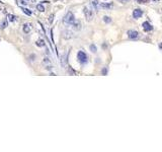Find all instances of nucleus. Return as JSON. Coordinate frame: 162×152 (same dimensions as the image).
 Returning a JSON list of instances; mask_svg holds the SVG:
<instances>
[{"mask_svg": "<svg viewBox=\"0 0 162 152\" xmlns=\"http://www.w3.org/2000/svg\"><path fill=\"white\" fill-rule=\"evenodd\" d=\"M100 7L105 8V9H111V8H113V3L112 2L111 3H101Z\"/></svg>", "mask_w": 162, "mask_h": 152, "instance_id": "9", "label": "nucleus"}, {"mask_svg": "<svg viewBox=\"0 0 162 152\" xmlns=\"http://www.w3.org/2000/svg\"><path fill=\"white\" fill-rule=\"evenodd\" d=\"M152 1H154V2H159V0H152Z\"/></svg>", "mask_w": 162, "mask_h": 152, "instance_id": "23", "label": "nucleus"}, {"mask_svg": "<svg viewBox=\"0 0 162 152\" xmlns=\"http://www.w3.org/2000/svg\"><path fill=\"white\" fill-rule=\"evenodd\" d=\"M72 29L74 31H80L81 30V22L78 20H75L72 24Z\"/></svg>", "mask_w": 162, "mask_h": 152, "instance_id": "7", "label": "nucleus"}, {"mask_svg": "<svg viewBox=\"0 0 162 152\" xmlns=\"http://www.w3.org/2000/svg\"><path fill=\"white\" fill-rule=\"evenodd\" d=\"M91 3H92V5L94 6V8L97 9V7H98V2H97V0H91Z\"/></svg>", "mask_w": 162, "mask_h": 152, "instance_id": "15", "label": "nucleus"}, {"mask_svg": "<svg viewBox=\"0 0 162 152\" xmlns=\"http://www.w3.org/2000/svg\"><path fill=\"white\" fill-rule=\"evenodd\" d=\"M136 1L138 2V3H141V4H143V3H148L150 0H136Z\"/></svg>", "mask_w": 162, "mask_h": 152, "instance_id": "17", "label": "nucleus"}, {"mask_svg": "<svg viewBox=\"0 0 162 152\" xmlns=\"http://www.w3.org/2000/svg\"><path fill=\"white\" fill-rule=\"evenodd\" d=\"M63 37L65 39H70V38H72V33L69 31H65V32H63Z\"/></svg>", "mask_w": 162, "mask_h": 152, "instance_id": "11", "label": "nucleus"}, {"mask_svg": "<svg viewBox=\"0 0 162 152\" xmlns=\"http://www.w3.org/2000/svg\"><path fill=\"white\" fill-rule=\"evenodd\" d=\"M77 58H78L80 63H82V64L87 62V55H86L83 51H79L78 54H77Z\"/></svg>", "mask_w": 162, "mask_h": 152, "instance_id": "3", "label": "nucleus"}, {"mask_svg": "<svg viewBox=\"0 0 162 152\" xmlns=\"http://www.w3.org/2000/svg\"><path fill=\"white\" fill-rule=\"evenodd\" d=\"M74 21H75V16L71 11L67 12V14L64 16V18H63V22L67 24H72Z\"/></svg>", "mask_w": 162, "mask_h": 152, "instance_id": "1", "label": "nucleus"}, {"mask_svg": "<svg viewBox=\"0 0 162 152\" xmlns=\"http://www.w3.org/2000/svg\"><path fill=\"white\" fill-rule=\"evenodd\" d=\"M128 37H129L130 39H132V40H135V39H138L139 37H140V33H139L137 31L132 30V31H129V32H128Z\"/></svg>", "mask_w": 162, "mask_h": 152, "instance_id": "4", "label": "nucleus"}, {"mask_svg": "<svg viewBox=\"0 0 162 152\" xmlns=\"http://www.w3.org/2000/svg\"><path fill=\"white\" fill-rule=\"evenodd\" d=\"M83 12H84V15H85V18L87 19L88 21L92 20L93 19V16H94V13H93V11L88 9L87 7H84L83 8Z\"/></svg>", "mask_w": 162, "mask_h": 152, "instance_id": "2", "label": "nucleus"}, {"mask_svg": "<svg viewBox=\"0 0 162 152\" xmlns=\"http://www.w3.org/2000/svg\"><path fill=\"white\" fill-rule=\"evenodd\" d=\"M103 21H105V24H111V22H112V18L109 17V16H103Z\"/></svg>", "mask_w": 162, "mask_h": 152, "instance_id": "13", "label": "nucleus"}, {"mask_svg": "<svg viewBox=\"0 0 162 152\" xmlns=\"http://www.w3.org/2000/svg\"><path fill=\"white\" fill-rule=\"evenodd\" d=\"M22 11L25 13V14H27V15H32V12L28 9H26V8H22Z\"/></svg>", "mask_w": 162, "mask_h": 152, "instance_id": "16", "label": "nucleus"}, {"mask_svg": "<svg viewBox=\"0 0 162 152\" xmlns=\"http://www.w3.org/2000/svg\"><path fill=\"white\" fill-rule=\"evenodd\" d=\"M22 30H24V33H28L31 32L32 27H31V24H24V27H22Z\"/></svg>", "mask_w": 162, "mask_h": 152, "instance_id": "8", "label": "nucleus"}, {"mask_svg": "<svg viewBox=\"0 0 162 152\" xmlns=\"http://www.w3.org/2000/svg\"><path fill=\"white\" fill-rule=\"evenodd\" d=\"M106 71H107V70H106V68H105V69L102 70V74H103V75H105V74H106Z\"/></svg>", "mask_w": 162, "mask_h": 152, "instance_id": "21", "label": "nucleus"}, {"mask_svg": "<svg viewBox=\"0 0 162 152\" xmlns=\"http://www.w3.org/2000/svg\"><path fill=\"white\" fill-rule=\"evenodd\" d=\"M6 25H7V22H6V21H3L2 24H1V29H5V27H6Z\"/></svg>", "mask_w": 162, "mask_h": 152, "instance_id": "19", "label": "nucleus"}, {"mask_svg": "<svg viewBox=\"0 0 162 152\" xmlns=\"http://www.w3.org/2000/svg\"><path fill=\"white\" fill-rule=\"evenodd\" d=\"M37 9H38L39 11H40V12H44V11H45V7L43 6L42 4H38V5H37Z\"/></svg>", "mask_w": 162, "mask_h": 152, "instance_id": "14", "label": "nucleus"}, {"mask_svg": "<svg viewBox=\"0 0 162 152\" xmlns=\"http://www.w3.org/2000/svg\"><path fill=\"white\" fill-rule=\"evenodd\" d=\"M120 1L123 3H127V2H129V0H120Z\"/></svg>", "mask_w": 162, "mask_h": 152, "instance_id": "22", "label": "nucleus"}, {"mask_svg": "<svg viewBox=\"0 0 162 152\" xmlns=\"http://www.w3.org/2000/svg\"><path fill=\"white\" fill-rule=\"evenodd\" d=\"M160 48H161V49H162V44H160Z\"/></svg>", "mask_w": 162, "mask_h": 152, "instance_id": "24", "label": "nucleus"}, {"mask_svg": "<svg viewBox=\"0 0 162 152\" xmlns=\"http://www.w3.org/2000/svg\"><path fill=\"white\" fill-rule=\"evenodd\" d=\"M36 45L38 47H44L45 46V41L44 40H38L36 42Z\"/></svg>", "mask_w": 162, "mask_h": 152, "instance_id": "12", "label": "nucleus"}, {"mask_svg": "<svg viewBox=\"0 0 162 152\" xmlns=\"http://www.w3.org/2000/svg\"><path fill=\"white\" fill-rule=\"evenodd\" d=\"M17 19V16L13 15V14H7V20L8 21H11V22H13Z\"/></svg>", "mask_w": 162, "mask_h": 152, "instance_id": "10", "label": "nucleus"}, {"mask_svg": "<svg viewBox=\"0 0 162 152\" xmlns=\"http://www.w3.org/2000/svg\"><path fill=\"white\" fill-rule=\"evenodd\" d=\"M142 14H143V11L141 9H135L134 11H133V17H134V18L141 17Z\"/></svg>", "mask_w": 162, "mask_h": 152, "instance_id": "6", "label": "nucleus"}, {"mask_svg": "<svg viewBox=\"0 0 162 152\" xmlns=\"http://www.w3.org/2000/svg\"><path fill=\"white\" fill-rule=\"evenodd\" d=\"M142 26H143V29H144V31H145V32H150V31H152V30H153V26H152L151 24H150L148 21L143 22Z\"/></svg>", "mask_w": 162, "mask_h": 152, "instance_id": "5", "label": "nucleus"}, {"mask_svg": "<svg viewBox=\"0 0 162 152\" xmlns=\"http://www.w3.org/2000/svg\"><path fill=\"white\" fill-rule=\"evenodd\" d=\"M90 50H91L93 53H95V52H96V47L94 46V45H91V46H90Z\"/></svg>", "mask_w": 162, "mask_h": 152, "instance_id": "18", "label": "nucleus"}, {"mask_svg": "<svg viewBox=\"0 0 162 152\" xmlns=\"http://www.w3.org/2000/svg\"><path fill=\"white\" fill-rule=\"evenodd\" d=\"M53 17H54V14H52V15L50 16V18H49V21H50V22L53 21Z\"/></svg>", "mask_w": 162, "mask_h": 152, "instance_id": "20", "label": "nucleus"}]
</instances>
